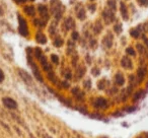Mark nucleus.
Wrapping results in <instances>:
<instances>
[{
	"instance_id": "nucleus-11",
	"label": "nucleus",
	"mask_w": 148,
	"mask_h": 138,
	"mask_svg": "<svg viewBox=\"0 0 148 138\" xmlns=\"http://www.w3.org/2000/svg\"><path fill=\"white\" fill-rule=\"evenodd\" d=\"M108 5H109L110 8H112L113 10H115V9H116V1H115V0H109Z\"/></svg>"
},
{
	"instance_id": "nucleus-5",
	"label": "nucleus",
	"mask_w": 148,
	"mask_h": 138,
	"mask_svg": "<svg viewBox=\"0 0 148 138\" xmlns=\"http://www.w3.org/2000/svg\"><path fill=\"white\" fill-rule=\"evenodd\" d=\"M37 41L39 42L40 44H45L46 42H47V39H46V37L43 35V34H38L37 35Z\"/></svg>"
},
{
	"instance_id": "nucleus-8",
	"label": "nucleus",
	"mask_w": 148,
	"mask_h": 138,
	"mask_svg": "<svg viewBox=\"0 0 148 138\" xmlns=\"http://www.w3.org/2000/svg\"><path fill=\"white\" fill-rule=\"evenodd\" d=\"M25 12L29 15H34L35 14V8H34V6H27L25 8Z\"/></svg>"
},
{
	"instance_id": "nucleus-18",
	"label": "nucleus",
	"mask_w": 148,
	"mask_h": 138,
	"mask_svg": "<svg viewBox=\"0 0 148 138\" xmlns=\"http://www.w3.org/2000/svg\"><path fill=\"white\" fill-rule=\"evenodd\" d=\"M139 3L141 5H144V6H146V5H148V0H139Z\"/></svg>"
},
{
	"instance_id": "nucleus-15",
	"label": "nucleus",
	"mask_w": 148,
	"mask_h": 138,
	"mask_svg": "<svg viewBox=\"0 0 148 138\" xmlns=\"http://www.w3.org/2000/svg\"><path fill=\"white\" fill-rule=\"evenodd\" d=\"M115 31H116V33H118V34H120L122 32V27H121V25H117L115 27Z\"/></svg>"
},
{
	"instance_id": "nucleus-1",
	"label": "nucleus",
	"mask_w": 148,
	"mask_h": 138,
	"mask_svg": "<svg viewBox=\"0 0 148 138\" xmlns=\"http://www.w3.org/2000/svg\"><path fill=\"white\" fill-rule=\"evenodd\" d=\"M18 21H19V33H21V35H23V37H27V36L29 35L27 23H25V21L21 16H18Z\"/></svg>"
},
{
	"instance_id": "nucleus-19",
	"label": "nucleus",
	"mask_w": 148,
	"mask_h": 138,
	"mask_svg": "<svg viewBox=\"0 0 148 138\" xmlns=\"http://www.w3.org/2000/svg\"><path fill=\"white\" fill-rule=\"evenodd\" d=\"M3 79H4V74H3L2 70H1V69H0V83L2 82V81H3Z\"/></svg>"
},
{
	"instance_id": "nucleus-10",
	"label": "nucleus",
	"mask_w": 148,
	"mask_h": 138,
	"mask_svg": "<svg viewBox=\"0 0 148 138\" xmlns=\"http://www.w3.org/2000/svg\"><path fill=\"white\" fill-rule=\"evenodd\" d=\"M39 11H40V13H41L42 15H46L47 16V8H46L45 6H43V5H40L39 6Z\"/></svg>"
},
{
	"instance_id": "nucleus-9",
	"label": "nucleus",
	"mask_w": 148,
	"mask_h": 138,
	"mask_svg": "<svg viewBox=\"0 0 148 138\" xmlns=\"http://www.w3.org/2000/svg\"><path fill=\"white\" fill-rule=\"evenodd\" d=\"M121 11H122V15L125 19H128V11H127V8L125 7V5L123 3H121Z\"/></svg>"
},
{
	"instance_id": "nucleus-16",
	"label": "nucleus",
	"mask_w": 148,
	"mask_h": 138,
	"mask_svg": "<svg viewBox=\"0 0 148 138\" xmlns=\"http://www.w3.org/2000/svg\"><path fill=\"white\" fill-rule=\"evenodd\" d=\"M127 53L129 54V55H131V56L135 55V51H134L132 48H128V49H127Z\"/></svg>"
},
{
	"instance_id": "nucleus-21",
	"label": "nucleus",
	"mask_w": 148,
	"mask_h": 138,
	"mask_svg": "<svg viewBox=\"0 0 148 138\" xmlns=\"http://www.w3.org/2000/svg\"><path fill=\"white\" fill-rule=\"evenodd\" d=\"M18 1H19V2H25V0H18Z\"/></svg>"
},
{
	"instance_id": "nucleus-7",
	"label": "nucleus",
	"mask_w": 148,
	"mask_h": 138,
	"mask_svg": "<svg viewBox=\"0 0 148 138\" xmlns=\"http://www.w3.org/2000/svg\"><path fill=\"white\" fill-rule=\"evenodd\" d=\"M122 65H123L125 68H131L132 67L131 61H130L128 58H124L123 61H122Z\"/></svg>"
},
{
	"instance_id": "nucleus-14",
	"label": "nucleus",
	"mask_w": 148,
	"mask_h": 138,
	"mask_svg": "<svg viewBox=\"0 0 148 138\" xmlns=\"http://www.w3.org/2000/svg\"><path fill=\"white\" fill-rule=\"evenodd\" d=\"M62 43H63V42H62V40L56 39V40H55V42H54V45H55L56 47H60V46L62 45Z\"/></svg>"
},
{
	"instance_id": "nucleus-20",
	"label": "nucleus",
	"mask_w": 148,
	"mask_h": 138,
	"mask_svg": "<svg viewBox=\"0 0 148 138\" xmlns=\"http://www.w3.org/2000/svg\"><path fill=\"white\" fill-rule=\"evenodd\" d=\"M77 38H78V35H77L76 33H74V34H73V39H74V40H76Z\"/></svg>"
},
{
	"instance_id": "nucleus-2",
	"label": "nucleus",
	"mask_w": 148,
	"mask_h": 138,
	"mask_svg": "<svg viewBox=\"0 0 148 138\" xmlns=\"http://www.w3.org/2000/svg\"><path fill=\"white\" fill-rule=\"evenodd\" d=\"M3 105H4L6 108L11 109V110H14L17 108L16 102H15L14 100L10 99V97H4V99H3Z\"/></svg>"
},
{
	"instance_id": "nucleus-12",
	"label": "nucleus",
	"mask_w": 148,
	"mask_h": 138,
	"mask_svg": "<svg viewBox=\"0 0 148 138\" xmlns=\"http://www.w3.org/2000/svg\"><path fill=\"white\" fill-rule=\"evenodd\" d=\"M131 36L137 39V38H139V36H140L139 35V32H138L137 30H132V31H131Z\"/></svg>"
},
{
	"instance_id": "nucleus-17",
	"label": "nucleus",
	"mask_w": 148,
	"mask_h": 138,
	"mask_svg": "<svg viewBox=\"0 0 148 138\" xmlns=\"http://www.w3.org/2000/svg\"><path fill=\"white\" fill-rule=\"evenodd\" d=\"M51 59H52V61H53L54 63H56V64L58 63V57L56 55H52L51 56Z\"/></svg>"
},
{
	"instance_id": "nucleus-3",
	"label": "nucleus",
	"mask_w": 148,
	"mask_h": 138,
	"mask_svg": "<svg viewBox=\"0 0 148 138\" xmlns=\"http://www.w3.org/2000/svg\"><path fill=\"white\" fill-rule=\"evenodd\" d=\"M95 108H105L107 107V101L103 99H97L95 102Z\"/></svg>"
},
{
	"instance_id": "nucleus-22",
	"label": "nucleus",
	"mask_w": 148,
	"mask_h": 138,
	"mask_svg": "<svg viewBox=\"0 0 148 138\" xmlns=\"http://www.w3.org/2000/svg\"><path fill=\"white\" fill-rule=\"evenodd\" d=\"M49 138H51V137H49Z\"/></svg>"
},
{
	"instance_id": "nucleus-4",
	"label": "nucleus",
	"mask_w": 148,
	"mask_h": 138,
	"mask_svg": "<svg viewBox=\"0 0 148 138\" xmlns=\"http://www.w3.org/2000/svg\"><path fill=\"white\" fill-rule=\"evenodd\" d=\"M116 82H117V84L119 85H123L124 82H125V79H124L123 75L122 74H117V76H116Z\"/></svg>"
},
{
	"instance_id": "nucleus-13",
	"label": "nucleus",
	"mask_w": 148,
	"mask_h": 138,
	"mask_svg": "<svg viewBox=\"0 0 148 138\" xmlns=\"http://www.w3.org/2000/svg\"><path fill=\"white\" fill-rule=\"evenodd\" d=\"M85 12H84V10H83V9H81L80 11H79V13H78V15H77V16H78V19H83L85 17Z\"/></svg>"
},
{
	"instance_id": "nucleus-6",
	"label": "nucleus",
	"mask_w": 148,
	"mask_h": 138,
	"mask_svg": "<svg viewBox=\"0 0 148 138\" xmlns=\"http://www.w3.org/2000/svg\"><path fill=\"white\" fill-rule=\"evenodd\" d=\"M103 19H106V21H112L114 19V14H113V13H111V12L107 13L105 11V12H103Z\"/></svg>"
}]
</instances>
